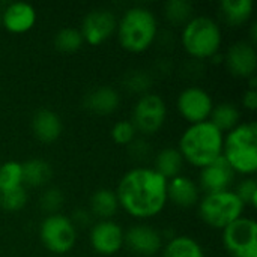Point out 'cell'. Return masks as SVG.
I'll list each match as a JSON object with an SVG mask.
<instances>
[{
    "label": "cell",
    "instance_id": "obj_32",
    "mask_svg": "<svg viewBox=\"0 0 257 257\" xmlns=\"http://www.w3.org/2000/svg\"><path fill=\"white\" fill-rule=\"evenodd\" d=\"M235 194L244 203V206H257V182L254 178H247L241 181L236 187Z\"/></svg>",
    "mask_w": 257,
    "mask_h": 257
},
{
    "label": "cell",
    "instance_id": "obj_6",
    "mask_svg": "<svg viewBox=\"0 0 257 257\" xmlns=\"http://www.w3.org/2000/svg\"><path fill=\"white\" fill-rule=\"evenodd\" d=\"M245 206L235 191L209 193L199 202V217L212 229H226L242 217Z\"/></svg>",
    "mask_w": 257,
    "mask_h": 257
},
{
    "label": "cell",
    "instance_id": "obj_27",
    "mask_svg": "<svg viewBox=\"0 0 257 257\" xmlns=\"http://www.w3.org/2000/svg\"><path fill=\"white\" fill-rule=\"evenodd\" d=\"M83 44H84V41L80 33V29H75V27H63L54 36L56 50L60 53H65V54L78 51Z\"/></svg>",
    "mask_w": 257,
    "mask_h": 257
},
{
    "label": "cell",
    "instance_id": "obj_36",
    "mask_svg": "<svg viewBox=\"0 0 257 257\" xmlns=\"http://www.w3.org/2000/svg\"><path fill=\"white\" fill-rule=\"evenodd\" d=\"M0 26H2V12H0Z\"/></svg>",
    "mask_w": 257,
    "mask_h": 257
},
{
    "label": "cell",
    "instance_id": "obj_4",
    "mask_svg": "<svg viewBox=\"0 0 257 257\" xmlns=\"http://www.w3.org/2000/svg\"><path fill=\"white\" fill-rule=\"evenodd\" d=\"M221 155L235 173L254 175L257 170L256 122H242L229 131L223 140Z\"/></svg>",
    "mask_w": 257,
    "mask_h": 257
},
{
    "label": "cell",
    "instance_id": "obj_7",
    "mask_svg": "<svg viewBox=\"0 0 257 257\" xmlns=\"http://www.w3.org/2000/svg\"><path fill=\"white\" fill-rule=\"evenodd\" d=\"M39 238L44 247L54 254L69 253L77 242V229L63 214L47 215L39 226Z\"/></svg>",
    "mask_w": 257,
    "mask_h": 257
},
{
    "label": "cell",
    "instance_id": "obj_19",
    "mask_svg": "<svg viewBox=\"0 0 257 257\" xmlns=\"http://www.w3.org/2000/svg\"><path fill=\"white\" fill-rule=\"evenodd\" d=\"M120 95L116 89L110 86H99L92 89L84 96V107L93 114L107 116L119 108Z\"/></svg>",
    "mask_w": 257,
    "mask_h": 257
},
{
    "label": "cell",
    "instance_id": "obj_24",
    "mask_svg": "<svg viewBox=\"0 0 257 257\" xmlns=\"http://www.w3.org/2000/svg\"><path fill=\"white\" fill-rule=\"evenodd\" d=\"M182 167H184V158L176 148H164L155 157L154 170H157L167 181L175 176H179Z\"/></svg>",
    "mask_w": 257,
    "mask_h": 257
},
{
    "label": "cell",
    "instance_id": "obj_20",
    "mask_svg": "<svg viewBox=\"0 0 257 257\" xmlns=\"http://www.w3.org/2000/svg\"><path fill=\"white\" fill-rule=\"evenodd\" d=\"M253 0H223L220 2V17L229 26L245 24L253 14Z\"/></svg>",
    "mask_w": 257,
    "mask_h": 257
},
{
    "label": "cell",
    "instance_id": "obj_29",
    "mask_svg": "<svg viewBox=\"0 0 257 257\" xmlns=\"http://www.w3.org/2000/svg\"><path fill=\"white\" fill-rule=\"evenodd\" d=\"M27 199H29V194H27V190L24 185L14 188V190L2 191L0 193V208L8 212H17L26 206Z\"/></svg>",
    "mask_w": 257,
    "mask_h": 257
},
{
    "label": "cell",
    "instance_id": "obj_11",
    "mask_svg": "<svg viewBox=\"0 0 257 257\" xmlns=\"http://www.w3.org/2000/svg\"><path fill=\"white\" fill-rule=\"evenodd\" d=\"M117 27V18L113 11L105 8H98L87 12L83 18L80 33L83 41L89 45H99L105 42Z\"/></svg>",
    "mask_w": 257,
    "mask_h": 257
},
{
    "label": "cell",
    "instance_id": "obj_34",
    "mask_svg": "<svg viewBox=\"0 0 257 257\" xmlns=\"http://www.w3.org/2000/svg\"><path fill=\"white\" fill-rule=\"evenodd\" d=\"M92 214L90 211L84 209V208H78L72 212V217H71V221L72 224L77 227H89L92 224Z\"/></svg>",
    "mask_w": 257,
    "mask_h": 257
},
{
    "label": "cell",
    "instance_id": "obj_1",
    "mask_svg": "<svg viewBox=\"0 0 257 257\" xmlns=\"http://www.w3.org/2000/svg\"><path fill=\"white\" fill-rule=\"evenodd\" d=\"M116 196L131 217L145 220L158 215L167 203V179L149 167H136L119 181Z\"/></svg>",
    "mask_w": 257,
    "mask_h": 257
},
{
    "label": "cell",
    "instance_id": "obj_25",
    "mask_svg": "<svg viewBox=\"0 0 257 257\" xmlns=\"http://www.w3.org/2000/svg\"><path fill=\"white\" fill-rule=\"evenodd\" d=\"M239 119H241V113L238 107L232 102H221L214 105L212 113L209 116V122L215 128H218L223 134L238 126L241 123Z\"/></svg>",
    "mask_w": 257,
    "mask_h": 257
},
{
    "label": "cell",
    "instance_id": "obj_10",
    "mask_svg": "<svg viewBox=\"0 0 257 257\" xmlns=\"http://www.w3.org/2000/svg\"><path fill=\"white\" fill-rule=\"evenodd\" d=\"M176 107L179 114L190 125H194L209 120V116L214 108V101L205 89L190 86L179 93Z\"/></svg>",
    "mask_w": 257,
    "mask_h": 257
},
{
    "label": "cell",
    "instance_id": "obj_12",
    "mask_svg": "<svg viewBox=\"0 0 257 257\" xmlns=\"http://www.w3.org/2000/svg\"><path fill=\"white\" fill-rule=\"evenodd\" d=\"M123 229L113 220H101L90 229V245L101 256H113L123 247Z\"/></svg>",
    "mask_w": 257,
    "mask_h": 257
},
{
    "label": "cell",
    "instance_id": "obj_33",
    "mask_svg": "<svg viewBox=\"0 0 257 257\" xmlns=\"http://www.w3.org/2000/svg\"><path fill=\"white\" fill-rule=\"evenodd\" d=\"M125 86L133 93H148V89L151 87V78L143 71H133L125 78Z\"/></svg>",
    "mask_w": 257,
    "mask_h": 257
},
{
    "label": "cell",
    "instance_id": "obj_14",
    "mask_svg": "<svg viewBox=\"0 0 257 257\" xmlns=\"http://www.w3.org/2000/svg\"><path fill=\"white\" fill-rule=\"evenodd\" d=\"M227 69L239 78H251L257 69V51L248 41H238L227 48L226 53Z\"/></svg>",
    "mask_w": 257,
    "mask_h": 257
},
{
    "label": "cell",
    "instance_id": "obj_3",
    "mask_svg": "<svg viewBox=\"0 0 257 257\" xmlns=\"http://www.w3.org/2000/svg\"><path fill=\"white\" fill-rule=\"evenodd\" d=\"M117 41L120 47L130 53H143L155 41L158 33V21L155 14L143 6L126 9L117 20Z\"/></svg>",
    "mask_w": 257,
    "mask_h": 257
},
{
    "label": "cell",
    "instance_id": "obj_2",
    "mask_svg": "<svg viewBox=\"0 0 257 257\" xmlns=\"http://www.w3.org/2000/svg\"><path fill=\"white\" fill-rule=\"evenodd\" d=\"M224 134L209 120L190 125L179 139L178 151L184 161L203 169L223 154Z\"/></svg>",
    "mask_w": 257,
    "mask_h": 257
},
{
    "label": "cell",
    "instance_id": "obj_23",
    "mask_svg": "<svg viewBox=\"0 0 257 257\" xmlns=\"http://www.w3.org/2000/svg\"><path fill=\"white\" fill-rule=\"evenodd\" d=\"M163 257H205V251L194 238L179 235L167 241L163 248Z\"/></svg>",
    "mask_w": 257,
    "mask_h": 257
},
{
    "label": "cell",
    "instance_id": "obj_9",
    "mask_svg": "<svg viewBox=\"0 0 257 257\" xmlns=\"http://www.w3.org/2000/svg\"><path fill=\"white\" fill-rule=\"evenodd\" d=\"M223 245L232 257H257V223L241 217L223 229Z\"/></svg>",
    "mask_w": 257,
    "mask_h": 257
},
{
    "label": "cell",
    "instance_id": "obj_21",
    "mask_svg": "<svg viewBox=\"0 0 257 257\" xmlns=\"http://www.w3.org/2000/svg\"><path fill=\"white\" fill-rule=\"evenodd\" d=\"M23 166V185H27L30 188H39L50 182L53 176L51 166L41 158H32L26 163H21Z\"/></svg>",
    "mask_w": 257,
    "mask_h": 257
},
{
    "label": "cell",
    "instance_id": "obj_13",
    "mask_svg": "<svg viewBox=\"0 0 257 257\" xmlns=\"http://www.w3.org/2000/svg\"><path fill=\"white\" fill-rule=\"evenodd\" d=\"M123 244L137 256L152 257L163 248V236L151 226L136 224L123 233Z\"/></svg>",
    "mask_w": 257,
    "mask_h": 257
},
{
    "label": "cell",
    "instance_id": "obj_26",
    "mask_svg": "<svg viewBox=\"0 0 257 257\" xmlns=\"http://www.w3.org/2000/svg\"><path fill=\"white\" fill-rule=\"evenodd\" d=\"M164 15L172 26H185L193 18V5L188 0H169L164 5Z\"/></svg>",
    "mask_w": 257,
    "mask_h": 257
},
{
    "label": "cell",
    "instance_id": "obj_28",
    "mask_svg": "<svg viewBox=\"0 0 257 257\" xmlns=\"http://www.w3.org/2000/svg\"><path fill=\"white\" fill-rule=\"evenodd\" d=\"M23 187V166L18 161H6L0 166V193Z\"/></svg>",
    "mask_w": 257,
    "mask_h": 257
},
{
    "label": "cell",
    "instance_id": "obj_18",
    "mask_svg": "<svg viewBox=\"0 0 257 257\" xmlns=\"http://www.w3.org/2000/svg\"><path fill=\"white\" fill-rule=\"evenodd\" d=\"M63 125L57 113L48 108L38 110L32 117V131L41 143H54L62 134Z\"/></svg>",
    "mask_w": 257,
    "mask_h": 257
},
{
    "label": "cell",
    "instance_id": "obj_5",
    "mask_svg": "<svg viewBox=\"0 0 257 257\" xmlns=\"http://www.w3.org/2000/svg\"><path fill=\"white\" fill-rule=\"evenodd\" d=\"M184 50L196 59H212L221 47L223 35L220 24L206 15L193 17L181 33Z\"/></svg>",
    "mask_w": 257,
    "mask_h": 257
},
{
    "label": "cell",
    "instance_id": "obj_35",
    "mask_svg": "<svg viewBox=\"0 0 257 257\" xmlns=\"http://www.w3.org/2000/svg\"><path fill=\"white\" fill-rule=\"evenodd\" d=\"M242 105L248 110H256L257 108V90L256 89H247L245 93L242 95Z\"/></svg>",
    "mask_w": 257,
    "mask_h": 257
},
{
    "label": "cell",
    "instance_id": "obj_17",
    "mask_svg": "<svg viewBox=\"0 0 257 257\" xmlns=\"http://www.w3.org/2000/svg\"><path fill=\"white\" fill-rule=\"evenodd\" d=\"M199 197V187L191 178L179 175L167 181V200L175 206L190 209L197 205Z\"/></svg>",
    "mask_w": 257,
    "mask_h": 257
},
{
    "label": "cell",
    "instance_id": "obj_16",
    "mask_svg": "<svg viewBox=\"0 0 257 257\" xmlns=\"http://www.w3.org/2000/svg\"><path fill=\"white\" fill-rule=\"evenodd\" d=\"M36 9L26 2L9 3L2 12V26L11 33H26L36 23Z\"/></svg>",
    "mask_w": 257,
    "mask_h": 257
},
{
    "label": "cell",
    "instance_id": "obj_22",
    "mask_svg": "<svg viewBox=\"0 0 257 257\" xmlns=\"http://www.w3.org/2000/svg\"><path fill=\"white\" fill-rule=\"evenodd\" d=\"M119 209V200L116 191L110 188H99L90 197V214L101 218L110 220Z\"/></svg>",
    "mask_w": 257,
    "mask_h": 257
},
{
    "label": "cell",
    "instance_id": "obj_8",
    "mask_svg": "<svg viewBox=\"0 0 257 257\" xmlns=\"http://www.w3.org/2000/svg\"><path fill=\"white\" fill-rule=\"evenodd\" d=\"M166 117H167L166 101L158 93L148 92L137 99L133 108L131 122L139 133L152 136L163 128Z\"/></svg>",
    "mask_w": 257,
    "mask_h": 257
},
{
    "label": "cell",
    "instance_id": "obj_30",
    "mask_svg": "<svg viewBox=\"0 0 257 257\" xmlns=\"http://www.w3.org/2000/svg\"><path fill=\"white\" fill-rule=\"evenodd\" d=\"M111 139L116 145L119 146H128L136 140L137 136V130L133 125L131 120H119L113 125L111 131Z\"/></svg>",
    "mask_w": 257,
    "mask_h": 257
},
{
    "label": "cell",
    "instance_id": "obj_31",
    "mask_svg": "<svg viewBox=\"0 0 257 257\" xmlns=\"http://www.w3.org/2000/svg\"><path fill=\"white\" fill-rule=\"evenodd\" d=\"M63 202H65V196H63V193H62L59 188H56V187L47 188V190L41 194V197H39V206H41L48 215L57 214V211L62 208Z\"/></svg>",
    "mask_w": 257,
    "mask_h": 257
},
{
    "label": "cell",
    "instance_id": "obj_15",
    "mask_svg": "<svg viewBox=\"0 0 257 257\" xmlns=\"http://www.w3.org/2000/svg\"><path fill=\"white\" fill-rule=\"evenodd\" d=\"M233 179L235 172L223 155L211 164L205 166L200 172V187L206 191V194L227 191Z\"/></svg>",
    "mask_w": 257,
    "mask_h": 257
}]
</instances>
